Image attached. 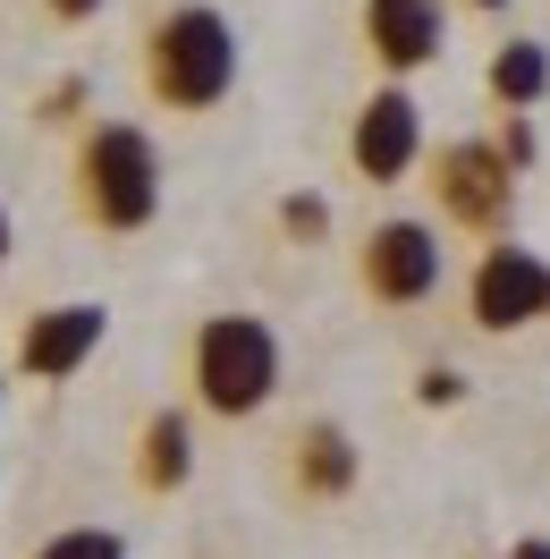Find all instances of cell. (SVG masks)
Wrapping results in <instances>:
<instances>
[{
	"label": "cell",
	"mask_w": 550,
	"mask_h": 559,
	"mask_svg": "<svg viewBox=\"0 0 550 559\" xmlns=\"http://www.w3.org/2000/svg\"><path fill=\"white\" fill-rule=\"evenodd\" d=\"M144 69H153V94H162V103L212 110L229 85H238V35H229L220 9H170V17L153 26Z\"/></svg>",
	"instance_id": "obj_1"
},
{
	"label": "cell",
	"mask_w": 550,
	"mask_h": 559,
	"mask_svg": "<svg viewBox=\"0 0 550 559\" xmlns=\"http://www.w3.org/2000/svg\"><path fill=\"white\" fill-rule=\"evenodd\" d=\"M76 178H85V212L103 229H144L162 212V153L144 128H94L76 153Z\"/></svg>",
	"instance_id": "obj_2"
},
{
	"label": "cell",
	"mask_w": 550,
	"mask_h": 559,
	"mask_svg": "<svg viewBox=\"0 0 550 559\" xmlns=\"http://www.w3.org/2000/svg\"><path fill=\"white\" fill-rule=\"evenodd\" d=\"M279 382V340L254 314H212L195 340V390L212 416H254Z\"/></svg>",
	"instance_id": "obj_3"
},
{
	"label": "cell",
	"mask_w": 550,
	"mask_h": 559,
	"mask_svg": "<svg viewBox=\"0 0 550 559\" xmlns=\"http://www.w3.org/2000/svg\"><path fill=\"white\" fill-rule=\"evenodd\" d=\"M432 187H441L449 221H466V229H500V221H509V195H516V162L500 153V144H441Z\"/></svg>",
	"instance_id": "obj_4"
},
{
	"label": "cell",
	"mask_w": 550,
	"mask_h": 559,
	"mask_svg": "<svg viewBox=\"0 0 550 559\" xmlns=\"http://www.w3.org/2000/svg\"><path fill=\"white\" fill-rule=\"evenodd\" d=\"M364 288L390 297V306H423L441 288V238L423 221H381L364 238Z\"/></svg>",
	"instance_id": "obj_5"
},
{
	"label": "cell",
	"mask_w": 550,
	"mask_h": 559,
	"mask_svg": "<svg viewBox=\"0 0 550 559\" xmlns=\"http://www.w3.org/2000/svg\"><path fill=\"white\" fill-rule=\"evenodd\" d=\"M550 314V263L525 246H491L475 272V322L482 331H516V322Z\"/></svg>",
	"instance_id": "obj_6"
},
{
	"label": "cell",
	"mask_w": 550,
	"mask_h": 559,
	"mask_svg": "<svg viewBox=\"0 0 550 559\" xmlns=\"http://www.w3.org/2000/svg\"><path fill=\"white\" fill-rule=\"evenodd\" d=\"M415 144H423V119H415V94H373V103L356 110V136H347V153H356V170L364 178H407Z\"/></svg>",
	"instance_id": "obj_7"
},
{
	"label": "cell",
	"mask_w": 550,
	"mask_h": 559,
	"mask_svg": "<svg viewBox=\"0 0 550 559\" xmlns=\"http://www.w3.org/2000/svg\"><path fill=\"white\" fill-rule=\"evenodd\" d=\"M103 331H110V314L103 306H51V314H35L26 322V373H43V382H69L85 356L103 348Z\"/></svg>",
	"instance_id": "obj_8"
},
{
	"label": "cell",
	"mask_w": 550,
	"mask_h": 559,
	"mask_svg": "<svg viewBox=\"0 0 550 559\" xmlns=\"http://www.w3.org/2000/svg\"><path fill=\"white\" fill-rule=\"evenodd\" d=\"M364 35L390 69H423V60H441L449 43V17L441 0H364Z\"/></svg>",
	"instance_id": "obj_9"
},
{
	"label": "cell",
	"mask_w": 550,
	"mask_h": 559,
	"mask_svg": "<svg viewBox=\"0 0 550 559\" xmlns=\"http://www.w3.org/2000/svg\"><path fill=\"white\" fill-rule=\"evenodd\" d=\"M297 484L306 491H347L356 484V441L339 424H306L297 432Z\"/></svg>",
	"instance_id": "obj_10"
},
{
	"label": "cell",
	"mask_w": 550,
	"mask_h": 559,
	"mask_svg": "<svg viewBox=\"0 0 550 559\" xmlns=\"http://www.w3.org/2000/svg\"><path fill=\"white\" fill-rule=\"evenodd\" d=\"M491 94L509 110H534L550 94V51L542 43H500V51H491Z\"/></svg>",
	"instance_id": "obj_11"
},
{
	"label": "cell",
	"mask_w": 550,
	"mask_h": 559,
	"mask_svg": "<svg viewBox=\"0 0 550 559\" xmlns=\"http://www.w3.org/2000/svg\"><path fill=\"white\" fill-rule=\"evenodd\" d=\"M144 484L153 491H178L187 484V466H195V441H187V416H153L144 424Z\"/></svg>",
	"instance_id": "obj_12"
},
{
	"label": "cell",
	"mask_w": 550,
	"mask_h": 559,
	"mask_svg": "<svg viewBox=\"0 0 550 559\" xmlns=\"http://www.w3.org/2000/svg\"><path fill=\"white\" fill-rule=\"evenodd\" d=\"M35 559H128L110 534H94V525H76V534H60V543H43Z\"/></svg>",
	"instance_id": "obj_13"
},
{
	"label": "cell",
	"mask_w": 550,
	"mask_h": 559,
	"mask_svg": "<svg viewBox=\"0 0 550 559\" xmlns=\"http://www.w3.org/2000/svg\"><path fill=\"white\" fill-rule=\"evenodd\" d=\"M279 221H288V238H322V229H331V204H322V195H288Z\"/></svg>",
	"instance_id": "obj_14"
},
{
	"label": "cell",
	"mask_w": 550,
	"mask_h": 559,
	"mask_svg": "<svg viewBox=\"0 0 550 559\" xmlns=\"http://www.w3.org/2000/svg\"><path fill=\"white\" fill-rule=\"evenodd\" d=\"M500 153H509L516 170H525V162H534V128H525V110H509V136H500Z\"/></svg>",
	"instance_id": "obj_15"
},
{
	"label": "cell",
	"mask_w": 550,
	"mask_h": 559,
	"mask_svg": "<svg viewBox=\"0 0 550 559\" xmlns=\"http://www.w3.org/2000/svg\"><path fill=\"white\" fill-rule=\"evenodd\" d=\"M457 390H466V382H457V373H423V407H449Z\"/></svg>",
	"instance_id": "obj_16"
},
{
	"label": "cell",
	"mask_w": 550,
	"mask_h": 559,
	"mask_svg": "<svg viewBox=\"0 0 550 559\" xmlns=\"http://www.w3.org/2000/svg\"><path fill=\"white\" fill-rule=\"evenodd\" d=\"M51 9H60V17H94L103 0H51Z\"/></svg>",
	"instance_id": "obj_17"
},
{
	"label": "cell",
	"mask_w": 550,
	"mask_h": 559,
	"mask_svg": "<svg viewBox=\"0 0 550 559\" xmlns=\"http://www.w3.org/2000/svg\"><path fill=\"white\" fill-rule=\"evenodd\" d=\"M509 559H550V543H516V551Z\"/></svg>",
	"instance_id": "obj_18"
},
{
	"label": "cell",
	"mask_w": 550,
	"mask_h": 559,
	"mask_svg": "<svg viewBox=\"0 0 550 559\" xmlns=\"http://www.w3.org/2000/svg\"><path fill=\"white\" fill-rule=\"evenodd\" d=\"M0 263H9V212H0Z\"/></svg>",
	"instance_id": "obj_19"
},
{
	"label": "cell",
	"mask_w": 550,
	"mask_h": 559,
	"mask_svg": "<svg viewBox=\"0 0 550 559\" xmlns=\"http://www.w3.org/2000/svg\"><path fill=\"white\" fill-rule=\"evenodd\" d=\"M475 9H509V0H475Z\"/></svg>",
	"instance_id": "obj_20"
}]
</instances>
